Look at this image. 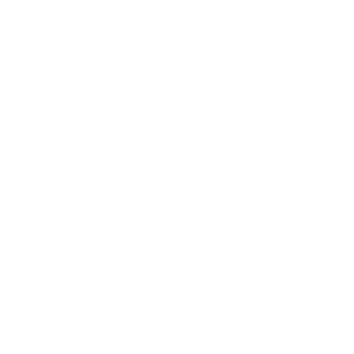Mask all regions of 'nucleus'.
Returning a JSON list of instances; mask_svg holds the SVG:
<instances>
[]
</instances>
